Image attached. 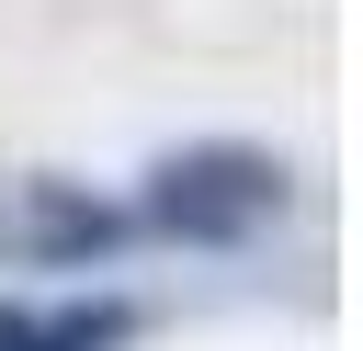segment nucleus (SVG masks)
<instances>
[{
    "label": "nucleus",
    "mask_w": 363,
    "mask_h": 351,
    "mask_svg": "<svg viewBox=\"0 0 363 351\" xmlns=\"http://www.w3.org/2000/svg\"><path fill=\"white\" fill-rule=\"evenodd\" d=\"M272 204H284V159L272 147H238V136H204V147H182V159L147 170L136 226H159L182 249H238Z\"/></svg>",
    "instance_id": "1"
},
{
    "label": "nucleus",
    "mask_w": 363,
    "mask_h": 351,
    "mask_svg": "<svg viewBox=\"0 0 363 351\" xmlns=\"http://www.w3.org/2000/svg\"><path fill=\"white\" fill-rule=\"evenodd\" d=\"M125 238H136V215L102 204V192H79V181H34V192H23V260H34V272H91V260H113Z\"/></svg>",
    "instance_id": "2"
},
{
    "label": "nucleus",
    "mask_w": 363,
    "mask_h": 351,
    "mask_svg": "<svg viewBox=\"0 0 363 351\" xmlns=\"http://www.w3.org/2000/svg\"><path fill=\"white\" fill-rule=\"evenodd\" d=\"M136 340V306L125 294H68V306H34L23 351H125Z\"/></svg>",
    "instance_id": "3"
}]
</instances>
